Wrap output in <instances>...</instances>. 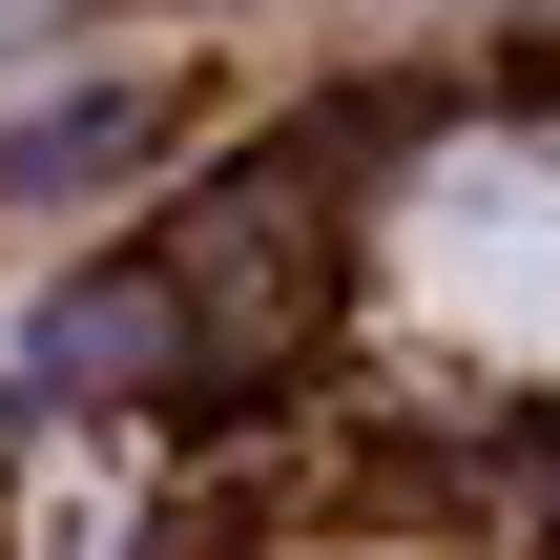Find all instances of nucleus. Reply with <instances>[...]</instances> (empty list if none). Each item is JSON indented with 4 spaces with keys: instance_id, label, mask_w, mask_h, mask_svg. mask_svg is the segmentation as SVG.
I'll list each match as a JSON object with an SVG mask.
<instances>
[{
    "instance_id": "1",
    "label": "nucleus",
    "mask_w": 560,
    "mask_h": 560,
    "mask_svg": "<svg viewBox=\"0 0 560 560\" xmlns=\"http://www.w3.org/2000/svg\"><path fill=\"white\" fill-rule=\"evenodd\" d=\"M374 312L457 374H560V125H457L395 229H374Z\"/></svg>"
},
{
    "instance_id": "2",
    "label": "nucleus",
    "mask_w": 560,
    "mask_h": 560,
    "mask_svg": "<svg viewBox=\"0 0 560 560\" xmlns=\"http://www.w3.org/2000/svg\"><path fill=\"white\" fill-rule=\"evenodd\" d=\"M166 332H187V270L145 249V270H83V291H42L21 374H42V395H125V374H166Z\"/></svg>"
},
{
    "instance_id": "3",
    "label": "nucleus",
    "mask_w": 560,
    "mask_h": 560,
    "mask_svg": "<svg viewBox=\"0 0 560 560\" xmlns=\"http://www.w3.org/2000/svg\"><path fill=\"white\" fill-rule=\"evenodd\" d=\"M145 145H166V104H145V83H83V104H42V125L0 145V187H21V208H104Z\"/></svg>"
},
{
    "instance_id": "4",
    "label": "nucleus",
    "mask_w": 560,
    "mask_h": 560,
    "mask_svg": "<svg viewBox=\"0 0 560 560\" xmlns=\"http://www.w3.org/2000/svg\"><path fill=\"white\" fill-rule=\"evenodd\" d=\"M499 21H560V0H499Z\"/></svg>"
}]
</instances>
